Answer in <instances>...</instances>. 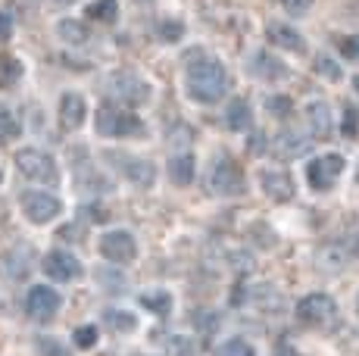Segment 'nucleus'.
<instances>
[{"label":"nucleus","instance_id":"obj_40","mask_svg":"<svg viewBox=\"0 0 359 356\" xmlns=\"http://www.w3.org/2000/svg\"><path fill=\"white\" fill-rule=\"evenodd\" d=\"M356 316H359V294H356Z\"/></svg>","mask_w":359,"mask_h":356},{"label":"nucleus","instance_id":"obj_30","mask_svg":"<svg viewBox=\"0 0 359 356\" xmlns=\"http://www.w3.org/2000/svg\"><path fill=\"white\" fill-rule=\"evenodd\" d=\"M266 113H269V116H278V119L291 116V97H278V94L266 97Z\"/></svg>","mask_w":359,"mask_h":356},{"label":"nucleus","instance_id":"obj_4","mask_svg":"<svg viewBox=\"0 0 359 356\" xmlns=\"http://www.w3.org/2000/svg\"><path fill=\"white\" fill-rule=\"evenodd\" d=\"M210 191L219 197H234L244 194V172L231 156H219L210 166Z\"/></svg>","mask_w":359,"mask_h":356},{"label":"nucleus","instance_id":"obj_33","mask_svg":"<svg viewBox=\"0 0 359 356\" xmlns=\"http://www.w3.org/2000/svg\"><path fill=\"white\" fill-rule=\"evenodd\" d=\"M316 69H319V75H325L328 81H341V66H337L334 60H328V57H316Z\"/></svg>","mask_w":359,"mask_h":356},{"label":"nucleus","instance_id":"obj_6","mask_svg":"<svg viewBox=\"0 0 359 356\" xmlns=\"http://www.w3.org/2000/svg\"><path fill=\"white\" fill-rule=\"evenodd\" d=\"M344 156L341 153H322L306 166V182L313 191H331L334 182L344 175Z\"/></svg>","mask_w":359,"mask_h":356},{"label":"nucleus","instance_id":"obj_19","mask_svg":"<svg viewBox=\"0 0 359 356\" xmlns=\"http://www.w3.org/2000/svg\"><path fill=\"white\" fill-rule=\"evenodd\" d=\"M309 150V141L306 135L300 132H281L278 141H275V153L281 156V160H297V156H303Z\"/></svg>","mask_w":359,"mask_h":356},{"label":"nucleus","instance_id":"obj_22","mask_svg":"<svg viewBox=\"0 0 359 356\" xmlns=\"http://www.w3.org/2000/svg\"><path fill=\"white\" fill-rule=\"evenodd\" d=\"M225 125H229L231 132L250 128V104H247V100H234L229 107V113H225Z\"/></svg>","mask_w":359,"mask_h":356},{"label":"nucleus","instance_id":"obj_32","mask_svg":"<svg viewBox=\"0 0 359 356\" xmlns=\"http://www.w3.org/2000/svg\"><path fill=\"white\" fill-rule=\"evenodd\" d=\"M38 356H72L57 338H38Z\"/></svg>","mask_w":359,"mask_h":356},{"label":"nucleus","instance_id":"obj_39","mask_svg":"<svg viewBox=\"0 0 359 356\" xmlns=\"http://www.w3.org/2000/svg\"><path fill=\"white\" fill-rule=\"evenodd\" d=\"M353 88H356V91H359V75H356V78H353Z\"/></svg>","mask_w":359,"mask_h":356},{"label":"nucleus","instance_id":"obj_27","mask_svg":"<svg viewBox=\"0 0 359 356\" xmlns=\"http://www.w3.org/2000/svg\"><path fill=\"white\" fill-rule=\"evenodd\" d=\"M216 356H257V350L244 338H229L216 347Z\"/></svg>","mask_w":359,"mask_h":356},{"label":"nucleus","instance_id":"obj_16","mask_svg":"<svg viewBox=\"0 0 359 356\" xmlns=\"http://www.w3.org/2000/svg\"><path fill=\"white\" fill-rule=\"evenodd\" d=\"M306 125L313 138H328L331 128H334V119H331V107L316 100V104L306 107Z\"/></svg>","mask_w":359,"mask_h":356},{"label":"nucleus","instance_id":"obj_31","mask_svg":"<svg viewBox=\"0 0 359 356\" xmlns=\"http://www.w3.org/2000/svg\"><path fill=\"white\" fill-rule=\"evenodd\" d=\"M182 35H184V25L178 22V19H165V22H160V38L165 41V44L182 41Z\"/></svg>","mask_w":359,"mask_h":356},{"label":"nucleus","instance_id":"obj_37","mask_svg":"<svg viewBox=\"0 0 359 356\" xmlns=\"http://www.w3.org/2000/svg\"><path fill=\"white\" fill-rule=\"evenodd\" d=\"M10 32H13V16H10V13L0 10V41L10 38Z\"/></svg>","mask_w":359,"mask_h":356},{"label":"nucleus","instance_id":"obj_25","mask_svg":"<svg viewBox=\"0 0 359 356\" xmlns=\"http://www.w3.org/2000/svg\"><path fill=\"white\" fill-rule=\"evenodd\" d=\"M88 16H91L94 22H116L119 4H116V0H94V4L88 6Z\"/></svg>","mask_w":359,"mask_h":356},{"label":"nucleus","instance_id":"obj_42","mask_svg":"<svg viewBox=\"0 0 359 356\" xmlns=\"http://www.w3.org/2000/svg\"><path fill=\"white\" fill-rule=\"evenodd\" d=\"M285 356H297V353H285Z\"/></svg>","mask_w":359,"mask_h":356},{"label":"nucleus","instance_id":"obj_28","mask_svg":"<svg viewBox=\"0 0 359 356\" xmlns=\"http://www.w3.org/2000/svg\"><path fill=\"white\" fill-rule=\"evenodd\" d=\"M16 135H19V122H16V116H13L4 104H0V141L16 138Z\"/></svg>","mask_w":359,"mask_h":356},{"label":"nucleus","instance_id":"obj_13","mask_svg":"<svg viewBox=\"0 0 359 356\" xmlns=\"http://www.w3.org/2000/svg\"><path fill=\"white\" fill-rule=\"evenodd\" d=\"M259 188H262V194L272 197V200H294V194H297L294 178L287 172H281V169H269V172H262Z\"/></svg>","mask_w":359,"mask_h":356},{"label":"nucleus","instance_id":"obj_24","mask_svg":"<svg viewBox=\"0 0 359 356\" xmlns=\"http://www.w3.org/2000/svg\"><path fill=\"white\" fill-rule=\"evenodd\" d=\"M57 35L63 38L66 44L79 47V44H85V41H88V29L79 22V19H63V22L57 25Z\"/></svg>","mask_w":359,"mask_h":356},{"label":"nucleus","instance_id":"obj_23","mask_svg":"<svg viewBox=\"0 0 359 356\" xmlns=\"http://www.w3.org/2000/svg\"><path fill=\"white\" fill-rule=\"evenodd\" d=\"M22 78V63L13 53H0V88H13Z\"/></svg>","mask_w":359,"mask_h":356},{"label":"nucleus","instance_id":"obj_1","mask_svg":"<svg viewBox=\"0 0 359 356\" xmlns=\"http://www.w3.org/2000/svg\"><path fill=\"white\" fill-rule=\"evenodd\" d=\"M184 91H188L191 100L197 104H216V100L225 97L229 91V72L219 60H206L200 57L197 63L188 66L184 72Z\"/></svg>","mask_w":359,"mask_h":356},{"label":"nucleus","instance_id":"obj_14","mask_svg":"<svg viewBox=\"0 0 359 356\" xmlns=\"http://www.w3.org/2000/svg\"><path fill=\"white\" fill-rule=\"evenodd\" d=\"M85 116H88V104L81 94H63L60 100V125L66 132H75V128L85 125Z\"/></svg>","mask_w":359,"mask_h":356},{"label":"nucleus","instance_id":"obj_10","mask_svg":"<svg viewBox=\"0 0 359 356\" xmlns=\"http://www.w3.org/2000/svg\"><path fill=\"white\" fill-rule=\"evenodd\" d=\"M107 160L109 163H122V175L128 178L131 184H137V188H150V184L156 182V166L154 163H147V160H137V156H128V153H113L109 150L107 153Z\"/></svg>","mask_w":359,"mask_h":356},{"label":"nucleus","instance_id":"obj_36","mask_svg":"<svg viewBox=\"0 0 359 356\" xmlns=\"http://www.w3.org/2000/svg\"><path fill=\"white\" fill-rule=\"evenodd\" d=\"M356 125H359V113H356L353 107H347V116H344V135H350V138H353Z\"/></svg>","mask_w":359,"mask_h":356},{"label":"nucleus","instance_id":"obj_5","mask_svg":"<svg viewBox=\"0 0 359 356\" xmlns=\"http://www.w3.org/2000/svg\"><path fill=\"white\" fill-rule=\"evenodd\" d=\"M107 85H109V94H113L116 100H122V104H128V107H141V104L150 100V85L137 72H128V69L113 72Z\"/></svg>","mask_w":359,"mask_h":356},{"label":"nucleus","instance_id":"obj_38","mask_svg":"<svg viewBox=\"0 0 359 356\" xmlns=\"http://www.w3.org/2000/svg\"><path fill=\"white\" fill-rule=\"evenodd\" d=\"M350 247H353V253H359V241H350Z\"/></svg>","mask_w":359,"mask_h":356},{"label":"nucleus","instance_id":"obj_3","mask_svg":"<svg viewBox=\"0 0 359 356\" xmlns=\"http://www.w3.org/2000/svg\"><path fill=\"white\" fill-rule=\"evenodd\" d=\"M16 169L25 178L41 182V184H57L60 182V169H57V163H53V156L44 153V150H38V147L19 150L16 153Z\"/></svg>","mask_w":359,"mask_h":356},{"label":"nucleus","instance_id":"obj_7","mask_svg":"<svg viewBox=\"0 0 359 356\" xmlns=\"http://www.w3.org/2000/svg\"><path fill=\"white\" fill-rule=\"evenodd\" d=\"M60 210H63V203L53 194H44V191H29V194H22V213L34 225L53 222V219L60 216Z\"/></svg>","mask_w":359,"mask_h":356},{"label":"nucleus","instance_id":"obj_34","mask_svg":"<svg viewBox=\"0 0 359 356\" xmlns=\"http://www.w3.org/2000/svg\"><path fill=\"white\" fill-rule=\"evenodd\" d=\"M337 50H341L347 60H359V35L337 38Z\"/></svg>","mask_w":359,"mask_h":356},{"label":"nucleus","instance_id":"obj_8","mask_svg":"<svg viewBox=\"0 0 359 356\" xmlns=\"http://www.w3.org/2000/svg\"><path fill=\"white\" fill-rule=\"evenodd\" d=\"M337 316V303L328 294H309L297 303V319L306 322V325H328Z\"/></svg>","mask_w":359,"mask_h":356},{"label":"nucleus","instance_id":"obj_35","mask_svg":"<svg viewBox=\"0 0 359 356\" xmlns=\"http://www.w3.org/2000/svg\"><path fill=\"white\" fill-rule=\"evenodd\" d=\"M281 6H285L291 16H303V13L313 6V0H281Z\"/></svg>","mask_w":359,"mask_h":356},{"label":"nucleus","instance_id":"obj_12","mask_svg":"<svg viewBox=\"0 0 359 356\" xmlns=\"http://www.w3.org/2000/svg\"><path fill=\"white\" fill-rule=\"evenodd\" d=\"M44 272L53 282H75L81 275V263H79V256H72L66 250H50L44 256Z\"/></svg>","mask_w":359,"mask_h":356},{"label":"nucleus","instance_id":"obj_29","mask_svg":"<svg viewBox=\"0 0 359 356\" xmlns=\"http://www.w3.org/2000/svg\"><path fill=\"white\" fill-rule=\"evenodd\" d=\"M72 341H75V347H81V350H91V347L97 344V328H94V325H81V328H75Z\"/></svg>","mask_w":359,"mask_h":356},{"label":"nucleus","instance_id":"obj_11","mask_svg":"<svg viewBox=\"0 0 359 356\" xmlns=\"http://www.w3.org/2000/svg\"><path fill=\"white\" fill-rule=\"evenodd\" d=\"M25 310L34 322H50L60 310V294L47 285H34L29 291V300H25Z\"/></svg>","mask_w":359,"mask_h":356},{"label":"nucleus","instance_id":"obj_20","mask_svg":"<svg viewBox=\"0 0 359 356\" xmlns=\"http://www.w3.org/2000/svg\"><path fill=\"white\" fill-rule=\"evenodd\" d=\"M169 178L175 184H191L194 182V156L191 153H178L169 160Z\"/></svg>","mask_w":359,"mask_h":356},{"label":"nucleus","instance_id":"obj_26","mask_svg":"<svg viewBox=\"0 0 359 356\" xmlns=\"http://www.w3.org/2000/svg\"><path fill=\"white\" fill-rule=\"evenodd\" d=\"M107 325L113 328V331H135L137 328V316H131L128 310H107Z\"/></svg>","mask_w":359,"mask_h":356},{"label":"nucleus","instance_id":"obj_2","mask_svg":"<svg viewBox=\"0 0 359 356\" xmlns=\"http://www.w3.org/2000/svg\"><path fill=\"white\" fill-rule=\"evenodd\" d=\"M94 125H97L100 135L107 138H128V135H144V122L137 116L126 113V109L113 107V104H103L94 116Z\"/></svg>","mask_w":359,"mask_h":356},{"label":"nucleus","instance_id":"obj_21","mask_svg":"<svg viewBox=\"0 0 359 356\" xmlns=\"http://www.w3.org/2000/svg\"><path fill=\"white\" fill-rule=\"evenodd\" d=\"M137 300H141L144 310L156 313V316H169L172 313V294L169 291H144Z\"/></svg>","mask_w":359,"mask_h":356},{"label":"nucleus","instance_id":"obj_9","mask_svg":"<svg viewBox=\"0 0 359 356\" xmlns=\"http://www.w3.org/2000/svg\"><path fill=\"white\" fill-rule=\"evenodd\" d=\"M100 253H103V259H109V263L126 266L137 256V241L128 235V231H107V235L100 238Z\"/></svg>","mask_w":359,"mask_h":356},{"label":"nucleus","instance_id":"obj_18","mask_svg":"<svg viewBox=\"0 0 359 356\" xmlns=\"http://www.w3.org/2000/svg\"><path fill=\"white\" fill-rule=\"evenodd\" d=\"M253 75L266 78V81H278V78H287V66L281 63L278 57H272V53L259 50L257 57H253Z\"/></svg>","mask_w":359,"mask_h":356},{"label":"nucleus","instance_id":"obj_15","mask_svg":"<svg viewBox=\"0 0 359 356\" xmlns=\"http://www.w3.org/2000/svg\"><path fill=\"white\" fill-rule=\"evenodd\" d=\"M4 278H10V282H22L25 275L32 272V250L29 247H13V250H6L4 253Z\"/></svg>","mask_w":359,"mask_h":356},{"label":"nucleus","instance_id":"obj_41","mask_svg":"<svg viewBox=\"0 0 359 356\" xmlns=\"http://www.w3.org/2000/svg\"><path fill=\"white\" fill-rule=\"evenodd\" d=\"M57 4H72V0H57Z\"/></svg>","mask_w":359,"mask_h":356},{"label":"nucleus","instance_id":"obj_17","mask_svg":"<svg viewBox=\"0 0 359 356\" xmlns=\"http://www.w3.org/2000/svg\"><path fill=\"white\" fill-rule=\"evenodd\" d=\"M266 35L272 44H278V47H285V50H291V53H303L306 50V41H303V35L297 29H291V25H281V22H272L266 29Z\"/></svg>","mask_w":359,"mask_h":356}]
</instances>
